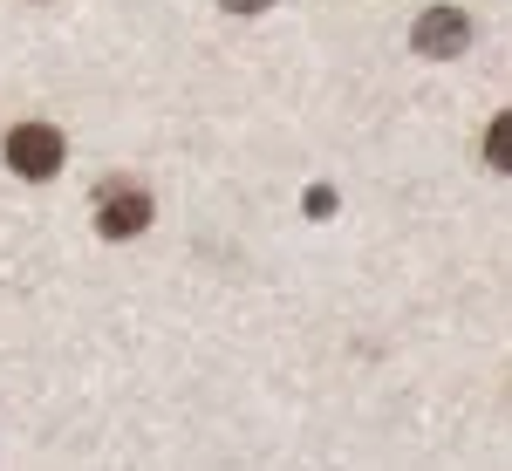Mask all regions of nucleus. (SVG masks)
I'll return each mask as SVG.
<instances>
[{"mask_svg": "<svg viewBox=\"0 0 512 471\" xmlns=\"http://www.w3.org/2000/svg\"><path fill=\"white\" fill-rule=\"evenodd\" d=\"M219 7H226V14H267L274 0H219Z\"/></svg>", "mask_w": 512, "mask_h": 471, "instance_id": "423d86ee", "label": "nucleus"}, {"mask_svg": "<svg viewBox=\"0 0 512 471\" xmlns=\"http://www.w3.org/2000/svg\"><path fill=\"white\" fill-rule=\"evenodd\" d=\"M151 192L144 185H96V233L103 239H137L151 226Z\"/></svg>", "mask_w": 512, "mask_h": 471, "instance_id": "f03ea898", "label": "nucleus"}, {"mask_svg": "<svg viewBox=\"0 0 512 471\" xmlns=\"http://www.w3.org/2000/svg\"><path fill=\"white\" fill-rule=\"evenodd\" d=\"M485 164L492 171H512V110H499V117L485 123Z\"/></svg>", "mask_w": 512, "mask_h": 471, "instance_id": "20e7f679", "label": "nucleus"}, {"mask_svg": "<svg viewBox=\"0 0 512 471\" xmlns=\"http://www.w3.org/2000/svg\"><path fill=\"white\" fill-rule=\"evenodd\" d=\"M62 157H69V144H62L55 123H14V130H7V164H14V178H28V185H48V178L62 171Z\"/></svg>", "mask_w": 512, "mask_h": 471, "instance_id": "f257e3e1", "label": "nucleus"}, {"mask_svg": "<svg viewBox=\"0 0 512 471\" xmlns=\"http://www.w3.org/2000/svg\"><path fill=\"white\" fill-rule=\"evenodd\" d=\"M301 205H308V219H335V192H328V185H308Z\"/></svg>", "mask_w": 512, "mask_h": 471, "instance_id": "39448f33", "label": "nucleus"}, {"mask_svg": "<svg viewBox=\"0 0 512 471\" xmlns=\"http://www.w3.org/2000/svg\"><path fill=\"white\" fill-rule=\"evenodd\" d=\"M410 48H417L424 62H458V55L472 48V21H465L458 7H431V14H417Z\"/></svg>", "mask_w": 512, "mask_h": 471, "instance_id": "7ed1b4c3", "label": "nucleus"}]
</instances>
